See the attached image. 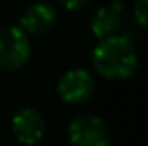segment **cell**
<instances>
[{"instance_id":"1","label":"cell","mask_w":148,"mask_h":146,"mask_svg":"<svg viewBox=\"0 0 148 146\" xmlns=\"http://www.w3.org/2000/svg\"><path fill=\"white\" fill-rule=\"evenodd\" d=\"M91 62L95 71L109 81H126L138 67V53L126 36L103 38L93 48Z\"/></svg>"},{"instance_id":"2","label":"cell","mask_w":148,"mask_h":146,"mask_svg":"<svg viewBox=\"0 0 148 146\" xmlns=\"http://www.w3.org/2000/svg\"><path fill=\"white\" fill-rule=\"evenodd\" d=\"M29 57V35H26L19 26L0 28V72L19 71Z\"/></svg>"},{"instance_id":"3","label":"cell","mask_w":148,"mask_h":146,"mask_svg":"<svg viewBox=\"0 0 148 146\" xmlns=\"http://www.w3.org/2000/svg\"><path fill=\"white\" fill-rule=\"evenodd\" d=\"M71 146H109L107 124L97 115H77L67 127Z\"/></svg>"},{"instance_id":"4","label":"cell","mask_w":148,"mask_h":146,"mask_svg":"<svg viewBox=\"0 0 148 146\" xmlns=\"http://www.w3.org/2000/svg\"><path fill=\"white\" fill-rule=\"evenodd\" d=\"M95 91V79L86 69H71L60 76L57 83V93L67 105L86 103Z\"/></svg>"},{"instance_id":"5","label":"cell","mask_w":148,"mask_h":146,"mask_svg":"<svg viewBox=\"0 0 148 146\" xmlns=\"http://www.w3.org/2000/svg\"><path fill=\"white\" fill-rule=\"evenodd\" d=\"M10 127L14 138L21 145L33 146L43 139L47 131V120L41 115V112H38L36 108L24 107L14 113Z\"/></svg>"},{"instance_id":"6","label":"cell","mask_w":148,"mask_h":146,"mask_svg":"<svg viewBox=\"0 0 148 146\" xmlns=\"http://www.w3.org/2000/svg\"><path fill=\"white\" fill-rule=\"evenodd\" d=\"M57 12L50 3L36 2L26 7L19 17V28L26 35H45L53 28Z\"/></svg>"},{"instance_id":"7","label":"cell","mask_w":148,"mask_h":146,"mask_svg":"<svg viewBox=\"0 0 148 146\" xmlns=\"http://www.w3.org/2000/svg\"><path fill=\"white\" fill-rule=\"evenodd\" d=\"M122 14H124V2L122 0H114L110 5L100 7L93 12L90 17V29L93 36L98 40L109 38L117 35L122 24Z\"/></svg>"},{"instance_id":"8","label":"cell","mask_w":148,"mask_h":146,"mask_svg":"<svg viewBox=\"0 0 148 146\" xmlns=\"http://www.w3.org/2000/svg\"><path fill=\"white\" fill-rule=\"evenodd\" d=\"M133 16L141 28L148 29V0H134Z\"/></svg>"},{"instance_id":"9","label":"cell","mask_w":148,"mask_h":146,"mask_svg":"<svg viewBox=\"0 0 148 146\" xmlns=\"http://www.w3.org/2000/svg\"><path fill=\"white\" fill-rule=\"evenodd\" d=\"M66 9H69V10H81V9H84L91 0H59Z\"/></svg>"}]
</instances>
